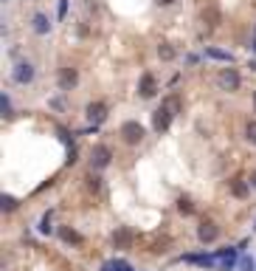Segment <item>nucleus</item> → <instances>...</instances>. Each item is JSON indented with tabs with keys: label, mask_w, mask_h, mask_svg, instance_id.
<instances>
[{
	"label": "nucleus",
	"mask_w": 256,
	"mask_h": 271,
	"mask_svg": "<svg viewBox=\"0 0 256 271\" xmlns=\"http://www.w3.org/2000/svg\"><path fill=\"white\" fill-rule=\"evenodd\" d=\"M180 107V99L178 96H169V99L164 102V105L158 107L155 113H152V127L158 130V133H166L172 124V116H175V110Z\"/></svg>",
	"instance_id": "f257e3e1"
},
{
	"label": "nucleus",
	"mask_w": 256,
	"mask_h": 271,
	"mask_svg": "<svg viewBox=\"0 0 256 271\" xmlns=\"http://www.w3.org/2000/svg\"><path fill=\"white\" fill-rule=\"evenodd\" d=\"M121 139L127 144H141L144 142V127L138 121H124V124H121Z\"/></svg>",
	"instance_id": "f03ea898"
},
{
	"label": "nucleus",
	"mask_w": 256,
	"mask_h": 271,
	"mask_svg": "<svg viewBox=\"0 0 256 271\" xmlns=\"http://www.w3.org/2000/svg\"><path fill=\"white\" fill-rule=\"evenodd\" d=\"M110 158H113L110 147H104V144H96V147H93V156H90V167H93V170H104V167L110 164Z\"/></svg>",
	"instance_id": "7ed1b4c3"
},
{
	"label": "nucleus",
	"mask_w": 256,
	"mask_h": 271,
	"mask_svg": "<svg viewBox=\"0 0 256 271\" xmlns=\"http://www.w3.org/2000/svg\"><path fill=\"white\" fill-rule=\"evenodd\" d=\"M217 85H220L222 91H236V88H239V74H236L234 68H222L220 77H217Z\"/></svg>",
	"instance_id": "20e7f679"
},
{
	"label": "nucleus",
	"mask_w": 256,
	"mask_h": 271,
	"mask_svg": "<svg viewBox=\"0 0 256 271\" xmlns=\"http://www.w3.org/2000/svg\"><path fill=\"white\" fill-rule=\"evenodd\" d=\"M200 20H203V26H206L208 31H214L222 23V15H220V9L217 6H206L203 12H200Z\"/></svg>",
	"instance_id": "39448f33"
},
{
	"label": "nucleus",
	"mask_w": 256,
	"mask_h": 271,
	"mask_svg": "<svg viewBox=\"0 0 256 271\" xmlns=\"http://www.w3.org/2000/svg\"><path fill=\"white\" fill-rule=\"evenodd\" d=\"M220 237V229H217V223H211V221H203L197 226V240L200 243H214Z\"/></svg>",
	"instance_id": "423d86ee"
},
{
	"label": "nucleus",
	"mask_w": 256,
	"mask_h": 271,
	"mask_svg": "<svg viewBox=\"0 0 256 271\" xmlns=\"http://www.w3.org/2000/svg\"><path fill=\"white\" fill-rule=\"evenodd\" d=\"M138 93H141L144 99H152L158 93V82H155V77L152 74H144L141 77V85H138Z\"/></svg>",
	"instance_id": "0eeeda50"
},
{
	"label": "nucleus",
	"mask_w": 256,
	"mask_h": 271,
	"mask_svg": "<svg viewBox=\"0 0 256 271\" xmlns=\"http://www.w3.org/2000/svg\"><path fill=\"white\" fill-rule=\"evenodd\" d=\"M31 79H34V65H31V62H20L15 68V82H20V85H29Z\"/></svg>",
	"instance_id": "6e6552de"
},
{
	"label": "nucleus",
	"mask_w": 256,
	"mask_h": 271,
	"mask_svg": "<svg viewBox=\"0 0 256 271\" xmlns=\"http://www.w3.org/2000/svg\"><path fill=\"white\" fill-rule=\"evenodd\" d=\"M76 82H79L76 68H62V71H59V88H62V91H71Z\"/></svg>",
	"instance_id": "1a4fd4ad"
},
{
	"label": "nucleus",
	"mask_w": 256,
	"mask_h": 271,
	"mask_svg": "<svg viewBox=\"0 0 256 271\" xmlns=\"http://www.w3.org/2000/svg\"><path fill=\"white\" fill-rule=\"evenodd\" d=\"M85 113H87V119H90L93 124H99V121H104V119H107V107L101 105V102H90Z\"/></svg>",
	"instance_id": "9d476101"
},
{
	"label": "nucleus",
	"mask_w": 256,
	"mask_h": 271,
	"mask_svg": "<svg viewBox=\"0 0 256 271\" xmlns=\"http://www.w3.org/2000/svg\"><path fill=\"white\" fill-rule=\"evenodd\" d=\"M99 271H133V265L127 260H107V263H101Z\"/></svg>",
	"instance_id": "9b49d317"
},
{
	"label": "nucleus",
	"mask_w": 256,
	"mask_h": 271,
	"mask_svg": "<svg viewBox=\"0 0 256 271\" xmlns=\"http://www.w3.org/2000/svg\"><path fill=\"white\" fill-rule=\"evenodd\" d=\"M158 57L164 59V62H172V59L178 57V51L172 48L169 43H161V45H158Z\"/></svg>",
	"instance_id": "f8f14e48"
},
{
	"label": "nucleus",
	"mask_w": 256,
	"mask_h": 271,
	"mask_svg": "<svg viewBox=\"0 0 256 271\" xmlns=\"http://www.w3.org/2000/svg\"><path fill=\"white\" fill-rule=\"evenodd\" d=\"M34 31H37V34H48V31H51V23H48V17H45V15H34Z\"/></svg>",
	"instance_id": "ddd939ff"
},
{
	"label": "nucleus",
	"mask_w": 256,
	"mask_h": 271,
	"mask_svg": "<svg viewBox=\"0 0 256 271\" xmlns=\"http://www.w3.org/2000/svg\"><path fill=\"white\" fill-rule=\"evenodd\" d=\"M231 192H234L236 198H245V195H248V186H245V181L234 178V181H231Z\"/></svg>",
	"instance_id": "4468645a"
},
{
	"label": "nucleus",
	"mask_w": 256,
	"mask_h": 271,
	"mask_svg": "<svg viewBox=\"0 0 256 271\" xmlns=\"http://www.w3.org/2000/svg\"><path fill=\"white\" fill-rule=\"evenodd\" d=\"M59 237H62L65 243H82V235H76L73 229H59Z\"/></svg>",
	"instance_id": "2eb2a0df"
},
{
	"label": "nucleus",
	"mask_w": 256,
	"mask_h": 271,
	"mask_svg": "<svg viewBox=\"0 0 256 271\" xmlns=\"http://www.w3.org/2000/svg\"><path fill=\"white\" fill-rule=\"evenodd\" d=\"M206 57L220 59V62H231V54H225V51H217V48H206Z\"/></svg>",
	"instance_id": "dca6fc26"
},
{
	"label": "nucleus",
	"mask_w": 256,
	"mask_h": 271,
	"mask_svg": "<svg viewBox=\"0 0 256 271\" xmlns=\"http://www.w3.org/2000/svg\"><path fill=\"white\" fill-rule=\"evenodd\" d=\"M113 243H115V246H127V243H130V232H127V229H118V232L113 235Z\"/></svg>",
	"instance_id": "f3484780"
},
{
	"label": "nucleus",
	"mask_w": 256,
	"mask_h": 271,
	"mask_svg": "<svg viewBox=\"0 0 256 271\" xmlns=\"http://www.w3.org/2000/svg\"><path fill=\"white\" fill-rule=\"evenodd\" d=\"M40 232H43V235H51V212H45L43 218H40Z\"/></svg>",
	"instance_id": "a211bd4d"
},
{
	"label": "nucleus",
	"mask_w": 256,
	"mask_h": 271,
	"mask_svg": "<svg viewBox=\"0 0 256 271\" xmlns=\"http://www.w3.org/2000/svg\"><path fill=\"white\" fill-rule=\"evenodd\" d=\"M3 209H6V212H15V209H17V198H12V195H3Z\"/></svg>",
	"instance_id": "6ab92c4d"
},
{
	"label": "nucleus",
	"mask_w": 256,
	"mask_h": 271,
	"mask_svg": "<svg viewBox=\"0 0 256 271\" xmlns=\"http://www.w3.org/2000/svg\"><path fill=\"white\" fill-rule=\"evenodd\" d=\"M178 209H180V212H186V215H189L194 207H192V200H189V198H180V200H178Z\"/></svg>",
	"instance_id": "aec40b11"
},
{
	"label": "nucleus",
	"mask_w": 256,
	"mask_h": 271,
	"mask_svg": "<svg viewBox=\"0 0 256 271\" xmlns=\"http://www.w3.org/2000/svg\"><path fill=\"white\" fill-rule=\"evenodd\" d=\"M245 133H248V142L256 144V121H248V130H245Z\"/></svg>",
	"instance_id": "412c9836"
},
{
	"label": "nucleus",
	"mask_w": 256,
	"mask_h": 271,
	"mask_svg": "<svg viewBox=\"0 0 256 271\" xmlns=\"http://www.w3.org/2000/svg\"><path fill=\"white\" fill-rule=\"evenodd\" d=\"M239 271H253V260H250V257H242V260H239Z\"/></svg>",
	"instance_id": "4be33fe9"
},
{
	"label": "nucleus",
	"mask_w": 256,
	"mask_h": 271,
	"mask_svg": "<svg viewBox=\"0 0 256 271\" xmlns=\"http://www.w3.org/2000/svg\"><path fill=\"white\" fill-rule=\"evenodd\" d=\"M87 186H90V189H93V192H99V175H87Z\"/></svg>",
	"instance_id": "5701e85b"
},
{
	"label": "nucleus",
	"mask_w": 256,
	"mask_h": 271,
	"mask_svg": "<svg viewBox=\"0 0 256 271\" xmlns=\"http://www.w3.org/2000/svg\"><path fill=\"white\" fill-rule=\"evenodd\" d=\"M65 12H68V0H59V17H65Z\"/></svg>",
	"instance_id": "b1692460"
},
{
	"label": "nucleus",
	"mask_w": 256,
	"mask_h": 271,
	"mask_svg": "<svg viewBox=\"0 0 256 271\" xmlns=\"http://www.w3.org/2000/svg\"><path fill=\"white\" fill-rule=\"evenodd\" d=\"M175 0H158V6H172Z\"/></svg>",
	"instance_id": "393cba45"
},
{
	"label": "nucleus",
	"mask_w": 256,
	"mask_h": 271,
	"mask_svg": "<svg viewBox=\"0 0 256 271\" xmlns=\"http://www.w3.org/2000/svg\"><path fill=\"white\" fill-rule=\"evenodd\" d=\"M253 189H256V172H253Z\"/></svg>",
	"instance_id": "a878e982"
},
{
	"label": "nucleus",
	"mask_w": 256,
	"mask_h": 271,
	"mask_svg": "<svg viewBox=\"0 0 256 271\" xmlns=\"http://www.w3.org/2000/svg\"><path fill=\"white\" fill-rule=\"evenodd\" d=\"M3 3H6V0H3Z\"/></svg>",
	"instance_id": "bb28decb"
}]
</instances>
